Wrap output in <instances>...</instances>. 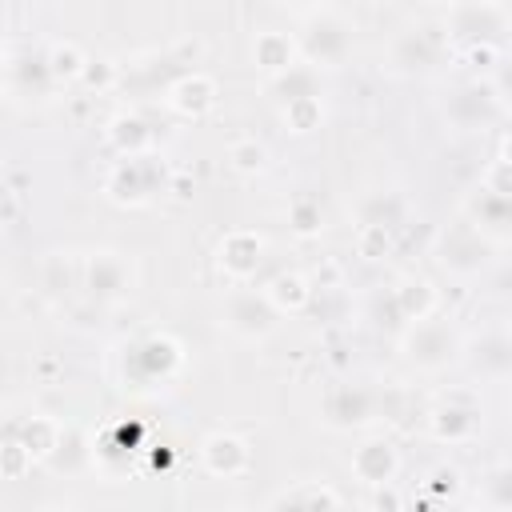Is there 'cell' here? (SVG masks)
I'll list each match as a JSON object with an SVG mask.
<instances>
[{
    "instance_id": "obj_1",
    "label": "cell",
    "mask_w": 512,
    "mask_h": 512,
    "mask_svg": "<svg viewBox=\"0 0 512 512\" xmlns=\"http://www.w3.org/2000/svg\"><path fill=\"white\" fill-rule=\"evenodd\" d=\"M352 20L336 4H316L300 16L296 32V52L304 56L308 68H340L352 52Z\"/></svg>"
},
{
    "instance_id": "obj_2",
    "label": "cell",
    "mask_w": 512,
    "mask_h": 512,
    "mask_svg": "<svg viewBox=\"0 0 512 512\" xmlns=\"http://www.w3.org/2000/svg\"><path fill=\"white\" fill-rule=\"evenodd\" d=\"M156 188H164V164L156 156H120L104 176V196L120 208L144 204Z\"/></svg>"
},
{
    "instance_id": "obj_3",
    "label": "cell",
    "mask_w": 512,
    "mask_h": 512,
    "mask_svg": "<svg viewBox=\"0 0 512 512\" xmlns=\"http://www.w3.org/2000/svg\"><path fill=\"white\" fill-rule=\"evenodd\" d=\"M460 348L464 344H460L456 328L444 320H420V324H408V332H404V356L424 372L448 368L460 356Z\"/></svg>"
},
{
    "instance_id": "obj_4",
    "label": "cell",
    "mask_w": 512,
    "mask_h": 512,
    "mask_svg": "<svg viewBox=\"0 0 512 512\" xmlns=\"http://www.w3.org/2000/svg\"><path fill=\"white\" fill-rule=\"evenodd\" d=\"M448 28L464 40V44H496L500 48V36L508 32V8L504 4H492V0H468V4H452L448 8Z\"/></svg>"
},
{
    "instance_id": "obj_5",
    "label": "cell",
    "mask_w": 512,
    "mask_h": 512,
    "mask_svg": "<svg viewBox=\"0 0 512 512\" xmlns=\"http://www.w3.org/2000/svg\"><path fill=\"white\" fill-rule=\"evenodd\" d=\"M492 248H496L492 240H484L480 232H472V228L460 220L456 228H448V232L440 236L436 260H440L448 272H456V276H476L480 268H488Z\"/></svg>"
},
{
    "instance_id": "obj_6",
    "label": "cell",
    "mask_w": 512,
    "mask_h": 512,
    "mask_svg": "<svg viewBox=\"0 0 512 512\" xmlns=\"http://www.w3.org/2000/svg\"><path fill=\"white\" fill-rule=\"evenodd\" d=\"M428 432L440 444H464V440H472L480 432V400H472L468 392L444 396L432 408V416H428Z\"/></svg>"
},
{
    "instance_id": "obj_7",
    "label": "cell",
    "mask_w": 512,
    "mask_h": 512,
    "mask_svg": "<svg viewBox=\"0 0 512 512\" xmlns=\"http://www.w3.org/2000/svg\"><path fill=\"white\" fill-rule=\"evenodd\" d=\"M216 264H220V272H224L228 280H236V284L252 280V276L260 272V264H264V236L252 232V228H232V232H224V240L216 244Z\"/></svg>"
},
{
    "instance_id": "obj_8",
    "label": "cell",
    "mask_w": 512,
    "mask_h": 512,
    "mask_svg": "<svg viewBox=\"0 0 512 512\" xmlns=\"http://www.w3.org/2000/svg\"><path fill=\"white\" fill-rule=\"evenodd\" d=\"M276 324H280V316L264 300V292H232L224 300V328L244 340H264Z\"/></svg>"
},
{
    "instance_id": "obj_9",
    "label": "cell",
    "mask_w": 512,
    "mask_h": 512,
    "mask_svg": "<svg viewBox=\"0 0 512 512\" xmlns=\"http://www.w3.org/2000/svg\"><path fill=\"white\" fill-rule=\"evenodd\" d=\"M500 100L504 96H496V88L488 80H472V84H460L452 92V100H448L444 112H448V120L456 128H480V124H488L500 112Z\"/></svg>"
},
{
    "instance_id": "obj_10",
    "label": "cell",
    "mask_w": 512,
    "mask_h": 512,
    "mask_svg": "<svg viewBox=\"0 0 512 512\" xmlns=\"http://www.w3.org/2000/svg\"><path fill=\"white\" fill-rule=\"evenodd\" d=\"M200 464H204L208 476L232 480V476L248 472L252 448H248V440H240V436H232V432H212V436H204V444H200Z\"/></svg>"
},
{
    "instance_id": "obj_11",
    "label": "cell",
    "mask_w": 512,
    "mask_h": 512,
    "mask_svg": "<svg viewBox=\"0 0 512 512\" xmlns=\"http://www.w3.org/2000/svg\"><path fill=\"white\" fill-rule=\"evenodd\" d=\"M84 288L96 296V300H120L132 292V268L124 256L116 252H96L88 256L84 264Z\"/></svg>"
},
{
    "instance_id": "obj_12",
    "label": "cell",
    "mask_w": 512,
    "mask_h": 512,
    "mask_svg": "<svg viewBox=\"0 0 512 512\" xmlns=\"http://www.w3.org/2000/svg\"><path fill=\"white\" fill-rule=\"evenodd\" d=\"M464 212H468L464 224H468L472 232H480L484 240H492V244L508 232V220H512V204H508V196H504V192H492V188H484V184L468 196Z\"/></svg>"
},
{
    "instance_id": "obj_13",
    "label": "cell",
    "mask_w": 512,
    "mask_h": 512,
    "mask_svg": "<svg viewBox=\"0 0 512 512\" xmlns=\"http://www.w3.org/2000/svg\"><path fill=\"white\" fill-rule=\"evenodd\" d=\"M324 424L328 428H360L372 420V392L360 384H336L324 396Z\"/></svg>"
},
{
    "instance_id": "obj_14",
    "label": "cell",
    "mask_w": 512,
    "mask_h": 512,
    "mask_svg": "<svg viewBox=\"0 0 512 512\" xmlns=\"http://www.w3.org/2000/svg\"><path fill=\"white\" fill-rule=\"evenodd\" d=\"M396 472H400V456H396V448H392L384 436H372V440H364V444L352 452V476L364 480L368 488L392 484Z\"/></svg>"
},
{
    "instance_id": "obj_15",
    "label": "cell",
    "mask_w": 512,
    "mask_h": 512,
    "mask_svg": "<svg viewBox=\"0 0 512 512\" xmlns=\"http://www.w3.org/2000/svg\"><path fill=\"white\" fill-rule=\"evenodd\" d=\"M296 56H300V52H296V36H292V32L264 28V32L252 36V64H256L260 72H268V80L280 76V72H288L292 64H300Z\"/></svg>"
},
{
    "instance_id": "obj_16",
    "label": "cell",
    "mask_w": 512,
    "mask_h": 512,
    "mask_svg": "<svg viewBox=\"0 0 512 512\" xmlns=\"http://www.w3.org/2000/svg\"><path fill=\"white\" fill-rule=\"evenodd\" d=\"M212 104H216V80L204 72H184L180 80L168 84V108L180 116L196 120V116L212 112Z\"/></svg>"
},
{
    "instance_id": "obj_17",
    "label": "cell",
    "mask_w": 512,
    "mask_h": 512,
    "mask_svg": "<svg viewBox=\"0 0 512 512\" xmlns=\"http://www.w3.org/2000/svg\"><path fill=\"white\" fill-rule=\"evenodd\" d=\"M392 308H396L400 320L420 324V320H432V316H436V308H440V292H436L432 280H424V276H408V280H400V288H392Z\"/></svg>"
},
{
    "instance_id": "obj_18",
    "label": "cell",
    "mask_w": 512,
    "mask_h": 512,
    "mask_svg": "<svg viewBox=\"0 0 512 512\" xmlns=\"http://www.w3.org/2000/svg\"><path fill=\"white\" fill-rule=\"evenodd\" d=\"M436 52H440V44L428 28H408L392 40V64L408 68V72H424L428 64H436Z\"/></svg>"
},
{
    "instance_id": "obj_19",
    "label": "cell",
    "mask_w": 512,
    "mask_h": 512,
    "mask_svg": "<svg viewBox=\"0 0 512 512\" xmlns=\"http://www.w3.org/2000/svg\"><path fill=\"white\" fill-rule=\"evenodd\" d=\"M264 300L276 308V316L284 312H304L312 304V284L304 272H276L264 288Z\"/></svg>"
},
{
    "instance_id": "obj_20",
    "label": "cell",
    "mask_w": 512,
    "mask_h": 512,
    "mask_svg": "<svg viewBox=\"0 0 512 512\" xmlns=\"http://www.w3.org/2000/svg\"><path fill=\"white\" fill-rule=\"evenodd\" d=\"M48 464L60 468V472H84L92 464V440H88V432L76 428V424H60V440H56V452L48 456Z\"/></svg>"
},
{
    "instance_id": "obj_21",
    "label": "cell",
    "mask_w": 512,
    "mask_h": 512,
    "mask_svg": "<svg viewBox=\"0 0 512 512\" xmlns=\"http://www.w3.org/2000/svg\"><path fill=\"white\" fill-rule=\"evenodd\" d=\"M472 352H476V356H468V360H472V368H476L480 376H488V380H504V376H508L512 348H508V336H504V332H484V336L472 344Z\"/></svg>"
},
{
    "instance_id": "obj_22",
    "label": "cell",
    "mask_w": 512,
    "mask_h": 512,
    "mask_svg": "<svg viewBox=\"0 0 512 512\" xmlns=\"http://www.w3.org/2000/svg\"><path fill=\"white\" fill-rule=\"evenodd\" d=\"M108 140H112V148H116L120 156H148V148H152V128H148L140 116L124 112V116H116V120L108 124Z\"/></svg>"
},
{
    "instance_id": "obj_23",
    "label": "cell",
    "mask_w": 512,
    "mask_h": 512,
    "mask_svg": "<svg viewBox=\"0 0 512 512\" xmlns=\"http://www.w3.org/2000/svg\"><path fill=\"white\" fill-rule=\"evenodd\" d=\"M16 440L28 448L32 460H44L48 464V456L56 452V440H60V420H52V416H28L16 428Z\"/></svg>"
},
{
    "instance_id": "obj_24",
    "label": "cell",
    "mask_w": 512,
    "mask_h": 512,
    "mask_svg": "<svg viewBox=\"0 0 512 512\" xmlns=\"http://www.w3.org/2000/svg\"><path fill=\"white\" fill-rule=\"evenodd\" d=\"M84 64H88V56L72 44V40H52L48 44V56H44V72L52 76V80H80V72H84Z\"/></svg>"
},
{
    "instance_id": "obj_25",
    "label": "cell",
    "mask_w": 512,
    "mask_h": 512,
    "mask_svg": "<svg viewBox=\"0 0 512 512\" xmlns=\"http://www.w3.org/2000/svg\"><path fill=\"white\" fill-rule=\"evenodd\" d=\"M404 200L400 192H368L360 200V224H380V228H396L404 220Z\"/></svg>"
},
{
    "instance_id": "obj_26",
    "label": "cell",
    "mask_w": 512,
    "mask_h": 512,
    "mask_svg": "<svg viewBox=\"0 0 512 512\" xmlns=\"http://www.w3.org/2000/svg\"><path fill=\"white\" fill-rule=\"evenodd\" d=\"M268 88L276 92L280 104H284V100H300V96H320V88H316V68H308V64H292L288 72L272 76Z\"/></svg>"
},
{
    "instance_id": "obj_27",
    "label": "cell",
    "mask_w": 512,
    "mask_h": 512,
    "mask_svg": "<svg viewBox=\"0 0 512 512\" xmlns=\"http://www.w3.org/2000/svg\"><path fill=\"white\" fill-rule=\"evenodd\" d=\"M280 120H284V128H288V132L304 136V132L320 128V120H324V100H320V96L284 100V104H280Z\"/></svg>"
},
{
    "instance_id": "obj_28",
    "label": "cell",
    "mask_w": 512,
    "mask_h": 512,
    "mask_svg": "<svg viewBox=\"0 0 512 512\" xmlns=\"http://www.w3.org/2000/svg\"><path fill=\"white\" fill-rule=\"evenodd\" d=\"M288 228H292L300 240H312V236H320V228H324V212H320V200H316V196H308V192L292 196V204H288Z\"/></svg>"
},
{
    "instance_id": "obj_29",
    "label": "cell",
    "mask_w": 512,
    "mask_h": 512,
    "mask_svg": "<svg viewBox=\"0 0 512 512\" xmlns=\"http://www.w3.org/2000/svg\"><path fill=\"white\" fill-rule=\"evenodd\" d=\"M480 508H492V512H508L512 508V472H508V464H496V468L484 472Z\"/></svg>"
},
{
    "instance_id": "obj_30",
    "label": "cell",
    "mask_w": 512,
    "mask_h": 512,
    "mask_svg": "<svg viewBox=\"0 0 512 512\" xmlns=\"http://www.w3.org/2000/svg\"><path fill=\"white\" fill-rule=\"evenodd\" d=\"M228 164H232L240 176H256V172H264V164H268V148H264L256 136H240V140L228 144Z\"/></svg>"
},
{
    "instance_id": "obj_31",
    "label": "cell",
    "mask_w": 512,
    "mask_h": 512,
    "mask_svg": "<svg viewBox=\"0 0 512 512\" xmlns=\"http://www.w3.org/2000/svg\"><path fill=\"white\" fill-rule=\"evenodd\" d=\"M356 256H364V260H388L392 256V228L360 224L356 228Z\"/></svg>"
},
{
    "instance_id": "obj_32",
    "label": "cell",
    "mask_w": 512,
    "mask_h": 512,
    "mask_svg": "<svg viewBox=\"0 0 512 512\" xmlns=\"http://www.w3.org/2000/svg\"><path fill=\"white\" fill-rule=\"evenodd\" d=\"M288 496L296 500L300 512H340V496H336V488H328V484H300V488H292Z\"/></svg>"
},
{
    "instance_id": "obj_33",
    "label": "cell",
    "mask_w": 512,
    "mask_h": 512,
    "mask_svg": "<svg viewBox=\"0 0 512 512\" xmlns=\"http://www.w3.org/2000/svg\"><path fill=\"white\" fill-rule=\"evenodd\" d=\"M32 464H36V460L28 456V448H24L16 436L0 444V476H4V480H24Z\"/></svg>"
},
{
    "instance_id": "obj_34",
    "label": "cell",
    "mask_w": 512,
    "mask_h": 512,
    "mask_svg": "<svg viewBox=\"0 0 512 512\" xmlns=\"http://www.w3.org/2000/svg\"><path fill=\"white\" fill-rule=\"evenodd\" d=\"M80 80L88 84V88H96V92H104V88H112V80H116V64L112 60H92L88 56V64H84V72H80Z\"/></svg>"
},
{
    "instance_id": "obj_35",
    "label": "cell",
    "mask_w": 512,
    "mask_h": 512,
    "mask_svg": "<svg viewBox=\"0 0 512 512\" xmlns=\"http://www.w3.org/2000/svg\"><path fill=\"white\" fill-rule=\"evenodd\" d=\"M456 488H460V472L456 468H444V464L432 468V476H428V496L432 500H448Z\"/></svg>"
},
{
    "instance_id": "obj_36",
    "label": "cell",
    "mask_w": 512,
    "mask_h": 512,
    "mask_svg": "<svg viewBox=\"0 0 512 512\" xmlns=\"http://www.w3.org/2000/svg\"><path fill=\"white\" fill-rule=\"evenodd\" d=\"M308 284H312V292H316V288H340V284H344V268H340L336 260H320Z\"/></svg>"
},
{
    "instance_id": "obj_37",
    "label": "cell",
    "mask_w": 512,
    "mask_h": 512,
    "mask_svg": "<svg viewBox=\"0 0 512 512\" xmlns=\"http://www.w3.org/2000/svg\"><path fill=\"white\" fill-rule=\"evenodd\" d=\"M464 56H468V64H472V68H480V72H488V68L496 64V56H500V48H496V44H464Z\"/></svg>"
},
{
    "instance_id": "obj_38",
    "label": "cell",
    "mask_w": 512,
    "mask_h": 512,
    "mask_svg": "<svg viewBox=\"0 0 512 512\" xmlns=\"http://www.w3.org/2000/svg\"><path fill=\"white\" fill-rule=\"evenodd\" d=\"M372 508H376V512H400V508H404V500H400V492H396L392 484H380V488H376Z\"/></svg>"
},
{
    "instance_id": "obj_39",
    "label": "cell",
    "mask_w": 512,
    "mask_h": 512,
    "mask_svg": "<svg viewBox=\"0 0 512 512\" xmlns=\"http://www.w3.org/2000/svg\"><path fill=\"white\" fill-rule=\"evenodd\" d=\"M16 208H20V204H16V192L0 188V228H4V224H8L12 216H16Z\"/></svg>"
},
{
    "instance_id": "obj_40",
    "label": "cell",
    "mask_w": 512,
    "mask_h": 512,
    "mask_svg": "<svg viewBox=\"0 0 512 512\" xmlns=\"http://www.w3.org/2000/svg\"><path fill=\"white\" fill-rule=\"evenodd\" d=\"M272 512H300V508H296V500H292V496H280V500L272 504Z\"/></svg>"
},
{
    "instance_id": "obj_41",
    "label": "cell",
    "mask_w": 512,
    "mask_h": 512,
    "mask_svg": "<svg viewBox=\"0 0 512 512\" xmlns=\"http://www.w3.org/2000/svg\"><path fill=\"white\" fill-rule=\"evenodd\" d=\"M4 72H8V60H4V52H0V84H4Z\"/></svg>"
},
{
    "instance_id": "obj_42",
    "label": "cell",
    "mask_w": 512,
    "mask_h": 512,
    "mask_svg": "<svg viewBox=\"0 0 512 512\" xmlns=\"http://www.w3.org/2000/svg\"><path fill=\"white\" fill-rule=\"evenodd\" d=\"M352 512H376V508H372V504H360V508H352Z\"/></svg>"
},
{
    "instance_id": "obj_43",
    "label": "cell",
    "mask_w": 512,
    "mask_h": 512,
    "mask_svg": "<svg viewBox=\"0 0 512 512\" xmlns=\"http://www.w3.org/2000/svg\"><path fill=\"white\" fill-rule=\"evenodd\" d=\"M224 512H248V508H224Z\"/></svg>"
},
{
    "instance_id": "obj_44",
    "label": "cell",
    "mask_w": 512,
    "mask_h": 512,
    "mask_svg": "<svg viewBox=\"0 0 512 512\" xmlns=\"http://www.w3.org/2000/svg\"><path fill=\"white\" fill-rule=\"evenodd\" d=\"M468 512H492V508H468Z\"/></svg>"
},
{
    "instance_id": "obj_45",
    "label": "cell",
    "mask_w": 512,
    "mask_h": 512,
    "mask_svg": "<svg viewBox=\"0 0 512 512\" xmlns=\"http://www.w3.org/2000/svg\"><path fill=\"white\" fill-rule=\"evenodd\" d=\"M0 172H4V156H0Z\"/></svg>"
},
{
    "instance_id": "obj_46",
    "label": "cell",
    "mask_w": 512,
    "mask_h": 512,
    "mask_svg": "<svg viewBox=\"0 0 512 512\" xmlns=\"http://www.w3.org/2000/svg\"><path fill=\"white\" fill-rule=\"evenodd\" d=\"M0 512H4V508H0Z\"/></svg>"
},
{
    "instance_id": "obj_47",
    "label": "cell",
    "mask_w": 512,
    "mask_h": 512,
    "mask_svg": "<svg viewBox=\"0 0 512 512\" xmlns=\"http://www.w3.org/2000/svg\"><path fill=\"white\" fill-rule=\"evenodd\" d=\"M0 232H4V228H0Z\"/></svg>"
}]
</instances>
